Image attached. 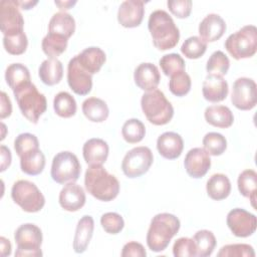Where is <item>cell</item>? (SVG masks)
<instances>
[{"mask_svg":"<svg viewBox=\"0 0 257 257\" xmlns=\"http://www.w3.org/2000/svg\"><path fill=\"white\" fill-rule=\"evenodd\" d=\"M159 63L162 68V71L167 76H171L172 74L178 71L185 70V66H186L185 60L178 53H169L164 55L160 59Z\"/></svg>","mask_w":257,"mask_h":257,"instance_id":"41","label":"cell"},{"mask_svg":"<svg viewBox=\"0 0 257 257\" xmlns=\"http://www.w3.org/2000/svg\"><path fill=\"white\" fill-rule=\"evenodd\" d=\"M184 166L190 177L200 179L207 174L211 167L210 155L204 148H193L187 153Z\"/></svg>","mask_w":257,"mask_h":257,"instance_id":"15","label":"cell"},{"mask_svg":"<svg viewBox=\"0 0 257 257\" xmlns=\"http://www.w3.org/2000/svg\"><path fill=\"white\" fill-rule=\"evenodd\" d=\"M0 155H1L0 171L4 172L10 166L11 161H12V156H11L10 150L4 145H1V147H0Z\"/></svg>","mask_w":257,"mask_h":257,"instance_id":"50","label":"cell"},{"mask_svg":"<svg viewBox=\"0 0 257 257\" xmlns=\"http://www.w3.org/2000/svg\"><path fill=\"white\" fill-rule=\"evenodd\" d=\"M208 196L215 201L226 199L231 192V183L229 178L221 173L212 175L206 184Z\"/></svg>","mask_w":257,"mask_h":257,"instance_id":"29","label":"cell"},{"mask_svg":"<svg viewBox=\"0 0 257 257\" xmlns=\"http://www.w3.org/2000/svg\"><path fill=\"white\" fill-rule=\"evenodd\" d=\"M146 135L145 124L138 118H130L121 127V136L128 144L140 143Z\"/></svg>","mask_w":257,"mask_h":257,"instance_id":"36","label":"cell"},{"mask_svg":"<svg viewBox=\"0 0 257 257\" xmlns=\"http://www.w3.org/2000/svg\"><path fill=\"white\" fill-rule=\"evenodd\" d=\"M120 255L122 257H130V256L145 257L147 255V252L145 247L141 243L136 241H131L123 245Z\"/></svg>","mask_w":257,"mask_h":257,"instance_id":"48","label":"cell"},{"mask_svg":"<svg viewBox=\"0 0 257 257\" xmlns=\"http://www.w3.org/2000/svg\"><path fill=\"white\" fill-rule=\"evenodd\" d=\"M100 224L103 230L108 234H117L124 227L122 217L115 212H107L100 218Z\"/></svg>","mask_w":257,"mask_h":257,"instance_id":"44","label":"cell"},{"mask_svg":"<svg viewBox=\"0 0 257 257\" xmlns=\"http://www.w3.org/2000/svg\"><path fill=\"white\" fill-rule=\"evenodd\" d=\"M226 223L236 237L246 238L256 231L257 218L254 214L244 209L235 208L227 214Z\"/></svg>","mask_w":257,"mask_h":257,"instance_id":"13","label":"cell"},{"mask_svg":"<svg viewBox=\"0 0 257 257\" xmlns=\"http://www.w3.org/2000/svg\"><path fill=\"white\" fill-rule=\"evenodd\" d=\"M207 49V42L199 36H191L187 38L182 46L181 52L189 59L200 58Z\"/></svg>","mask_w":257,"mask_h":257,"instance_id":"40","label":"cell"},{"mask_svg":"<svg viewBox=\"0 0 257 257\" xmlns=\"http://www.w3.org/2000/svg\"><path fill=\"white\" fill-rule=\"evenodd\" d=\"M228 83L223 76L208 74L203 82L202 93L206 100L210 102H219L228 95Z\"/></svg>","mask_w":257,"mask_h":257,"instance_id":"22","label":"cell"},{"mask_svg":"<svg viewBox=\"0 0 257 257\" xmlns=\"http://www.w3.org/2000/svg\"><path fill=\"white\" fill-rule=\"evenodd\" d=\"M14 239L17 244L15 256L17 257L42 256V251L40 247H41L43 238H42V232L38 226L31 223L20 225L14 233Z\"/></svg>","mask_w":257,"mask_h":257,"instance_id":"8","label":"cell"},{"mask_svg":"<svg viewBox=\"0 0 257 257\" xmlns=\"http://www.w3.org/2000/svg\"><path fill=\"white\" fill-rule=\"evenodd\" d=\"M37 148H39V142L37 137L29 133H23L18 135L14 141V150L18 157L28 151Z\"/></svg>","mask_w":257,"mask_h":257,"instance_id":"45","label":"cell"},{"mask_svg":"<svg viewBox=\"0 0 257 257\" xmlns=\"http://www.w3.org/2000/svg\"><path fill=\"white\" fill-rule=\"evenodd\" d=\"M175 257H196V245L193 238L181 237L176 240L173 246Z\"/></svg>","mask_w":257,"mask_h":257,"instance_id":"46","label":"cell"},{"mask_svg":"<svg viewBox=\"0 0 257 257\" xmlns=\"http://www.w3.org/2000/svg\"><path fill=\"white\" fill-rule=\"evenodd\" d=\"M53 108L57 115L60 117L68 118L75 114L77 106L74 97L70 93L66 91H60L54 96Z\"/></svg>","mask_w":257,"mask_h":257,"instance_id":"34","label":"cell"},{"mask_svg":"<svg viewBox=\"0 0 257 257\" xmlns=\"http://www.w3.org/2000/svg\"><path fill=\"white\" fill-rule=\"evenodd\" d=\"M67 42L68 39L62 36L47 33L42 39L41 47L49 58H57L66 50Z\"/></svg>","mask_w":257,"mask_h":257,"instance_id":"35","label":"cell"},{"mask_svg":"<svg viewBox=\"0 0 257 257\" xmlns=\"http://www.w3.org/2000/svg\"><path fill=\"white\" fill-rule=\"evenodd\" d=\"M55 5H57L59 7L60 10H68L70 9L73 5L76 4V1H55L54 2Z\"/></svg>","mask_w":257,"mask_h":257,"instance_id":"52","label":"cell"},{"mask_svg":"<svg viewBox=\"0 0 257 257\" xmlns=\"http://www.w3.org/2000/svg\"><path fill=\"white\" fill-rule=\"evenodd\" d=\"M135 83L145 91H151L158 87L161 75L158 67L151 62L141 63L134 72Z\"/></svg>","mask_w":257,"mask_h":257,"instance_id":"19","label":"cell"},{"mask_svg":"<svg viewBox=\"0 0 257 257\" xmlns=\"http://www.w3.org/2000/svg\"><path fill=\"white\" fill-rule=\"evenodd\" d=\"M86 191L95 199L109 202L119 193V182L102 166H89L84 175Z\"/></svg>","mask_w":257,"mask_h":257,"instance_id":"2","label":"cell"},{"mask_svg":"<svg viewBox=\"0 0 257 257\" xmlns=\"http://www.w3.org/2000/svg\"><path fill=\"white\" fill-rule=\"evenodd\" d=\"M1 125H2V128H3V134H2V136H1V141H2V140L5 138V133H4V132H5V128H6V126H5V124H4L3 122L1 123Z\"/></svg>","mask_w":257,"mask_h":257,"instance_id":"54","label":"cell"},{"mask_svg":"<svg viewBox=\"0 0 257 257\" xmlns=\"http://www.w3.org/2000/svg\"><path fill=\"white\" fill-rule=\"evenodd\" d=\"M153 43L159 50L174 48L180 39V31L171 15L165 10H156L151 13L148 22Z\"/></svg>","mask_w":257,"mask_h":257,"instance_id":"1","label":"cell"},{"mask_svg":"<svg viewBox=\"0 0 257 257\" xmlns=\"http://www.w3.org/2000/svg\"><path fill=\"white\" fill-rule=\"evenodd\" d=\"M225 48L235 59L252 57L257 51V28L254 25H245L230 34L225 40Z\"/></svg>","mask_w":257,"mask_h":257,"instance_id":"6","label":"cell"},{"mask_svg":"<svg viewBox=\"0 0 257 257\" xmlns=\"http://www.w3.org/2000/svg\"><path fill=\"white\" fill-rule=\"evenodd\" d=\"M75 31L74 18L64 11L54 13L48 24V33L69 39Z\"/></svg>","mask_w":257,"mask_h":257,"instance_id":"25","label":"cell"},{"mask_svg":"<svg viewBox=\"0 0 257 257\" xmlns=\"http://www.w3.org/2000/svg\"><path fill=\"white\" fill-rule=\"evenodd\" d=\"M38 75L46 85H54L60 82L63 76V66L57 58H47L39 66Z\"/></svg>","mask_w":257,"mask_h":257,"instance_id":"27","label":"cell"},{"mask_svg":"<svg viewBox=\"0 0 257 257\" xmlns=\"http://www.w3.org/2000/svg\"><path fill=\"white\" fill-rule=\"evenodd\" d=\"M184 149L182 137L175 132H166L157 140V150L159 154L168 160L179 158Z\"/></svg>","mask_w":257,"mask_h":257,"instance_id":"20","label":"cell"},{"mask_svg":"<svg viewBox=\"0 0 257 257\" xmlns=\"http://www.w3.org/2000/svg\"><path fill=\"white\" fill-rule=\"evenodd\" d=\"M141 106L147 119L155 125L170 122L174 115V107L163 91L156 88L146 91L141 98Z\"/></svg>","mask_w":257,"mask_h":257,"instance_id":"4","label":"cell"},{"mask_svg":"<svg viewBox=\"0 0 257 257\" xmlns=\"http://www.w3.org/2000/svg\"><path fill=\"white\" fill-rule=\"evenodd\" d=\"M192 81L190 75L185 71H178L170 76L169 88L170 91L176 96H184L191 89Z\"/></svg>","mask_w":257,"mask_h":257,"instance_id":"38","label":"cell"},{"mask_svg":"<svg viewBox=\"0 0 257 257\" xmlns=\"http://www.w3.org/2000/svg\"><path fill=\"white\" fill-rule=\"evenodd\" d=\"M81 166L77 157L68 151H63L54 156L50 175L57 184H67L78 180Z\"/></svg>","mask_w":257,"mask_h":257,"instance_id":"9","label":"cell"},{"mask_svg":"<svg viewBox=\"0 0 257 257\" xmlns=\"http://www.w3.org/2000/svg\"><path fill=\"white\" fill-rule=\"evenodd\" d=\"M85 199L84 190L74 182L65 184L58 197L61 208L69 212H75L82 208L85 204Z\"/></svg>","mask_w":257,"mask_h":257,"instance_id":"17","label":"cell"},{"mask_svg":"<svg viewBox=\"0 0 257 257\" xmlns=\"http://www.w3.org/2000/svg\"><path fill=\"white\" fill-rule=\"evenodd\" d=\"M19 158L21 171L29 176L41 174L45 167V156L39 148L28 151Z\"/></svg>","mask_w":257,"mask_h":257,"instance_id":"28","label":"cell"},{"mask_svg":"<svg viewBox=\"0 0 257 257\" xmlns=\"http://www.w3.org/2000/svg\"><path fill=\"white\" fill-rule=\"evenodd\" d=\"M181 227L180 220L173 214L160 213L153 217L148 233L147 245L153 252H162Z\"/></svg>","mask_w":257,"mask_h":257,"instance_id":"3","label":"cell"},{"mask_svg":"<svg viewBox=\"0 0 257 257\" xmlns=\"http://www.w3.org/2000/svg\"><path fill=\"white\" fill-rule=\"evenodd\" d=\"M238 190L240 194L249 199L253 208H256V191H257V174L254 170L248 169L243 171L238 177Z\"/></svg>","mask_w":257,"mask_h":257,"instance_id":"32","label":"cell"},{"mask_svg":"<svg viewBox=\"0 0 257 257\" xmlns=\"http://www.w3.org/2000/svg\"><path fill=\"white\" fill-rule=\"evenodd\" d=\"M21 113L32 123H37L47 107L46 97L33 83L13 91Z\"/></svg>","mask_w":257,"mask_h":257,"instance_id":"5","label":"cell"},{"mask_svg":"<svg viewBox=\"0 0 257 257\" xmlns=\"http://www.w3.org/2000/svg\"><path fill=\"white\" fill-rule=\"evenodd\" d=\"M16 3L19 8L23 10H29L33 8L38 3V1H16Z\"/></svg>","mask_w":257,"mask_h":257,"instance_id":"53","label":"cell"},{"mask_svg":"<svg viewBox=\"0 0 257 257\" xmlns=\"http://www.w3.org/2000/svg\"><path fill=\"white\" fill-rule=\"evenodd\" d=\"M204 116L209 124L216 127L227 128L234 122L233 112L225 105H210L206 107Z\"/></svg>","mask_w":257,"mask_h":257,"instance_id":"26","label":"cell"},{"mask_svg":"<svg viewBox=\"0 0 257 257\" xmlns=\"http://www.w3.org/2000/svg\"><path fill=\"white\" fill-rule=\"evenodd\" d=\"M84 116L92 122H102L109 114V109L104 100L98 97H88L81 106Z\"/></svg>","mask_w":257,"mask_h":257,"instance_id":"30","label":"cell"},{"mask_svg":"<svg viewBox=\"0 0 257 257\" xmlns=\"http://www.w3.org/2000/svg\"><path fill=\"white\" fill-rule=\"evenodd\" d=\"M202 143L205 151L211 156H220L227 149L226 138L222 134L215 132L206 134Z\"/></svg>","mask_w":257,"mask_h":257,"instance_id":"39","label":"cell"},{"mask_svg":"<svg viewBox=\"0 0 257 257\" xmlns=\"http://www.w3.org/2000/svg\"><path fill=\"white\" fill-rule=\"evenodd\" d=\"M231 101L240 110H250L257 102V85L252 78L239 77L233 83Z\"/></svg>","mask_w":257,"mask_h":257,"instance_id":"12","label":"cell"},{"mask_svg":"<svg viewBox=\"0 0 257 257\" xmlns=\"http://www.w3.org/2000/svg\"><path fill=\"white\" fill-rule=\"evenodd\" d=\"M193 240L196 245L197 257L210 256L217 244L215 235L209 230H199L193 236Z\"/></svg>","mask_w":257,"mask_h":257,"instance_id":"33","label":"cell"},{"mask_svg":"<svg viewBox=\"0 0 257 257\" xmlns=\"http://www.w3.org/2000/svg\"><path fill=\"white\" fill-rule=\"evenodd\" d=\"M218 257H254L255 251L249 244H228L217 253Z\"/></svg>","mask_w":257,"mask_h":257,"instance_id":"43","label":"cell"},{"mask_svg":"<svg viewBox=\"0 0 257 257\" xmlns=\"http://www.w3.org/2000/svg\"><path fill=\"white\" fill-rule=\"evenodd\" d=\"M11 197L14 203L28 213L39 212L45 204V198L38 187L27 180H19L13 184Z\"/></svg>","mask_w":257,"mask_h":257,"instance_id":"7","label":"cell"},{"mask_svg":"<svg viewBox=\"0 0 257 257\" xmlns=\"http://www.w3.org/2000/svg\"><path fill=\"white\" fill-rule=\"evenodd\" d=\"M153 161L154 156L150 148L145 146L136 147L124 155L121 162V170L127 178H138L149 171Z\"/></svg>","mask_w":257,"mask_h":257,"instance_id":"10","label":"cell"},{"mask_svg":"<svg viewBox=\"0 0 257 257\" xmlns=\"http://www.w3.org/2000/svg\"><path fill=\"white\" fill-rule=\"evenodd\" d=\"M109 148L105 141L92 138L86 141L82 148V155L88 166H102L108 157Z\"/></svg>","mask_w":257,"mask_h":257,"instance_id":"18","label":"cell"},{"mask_svg":"<svg viewBox=\"0 0 257 257\" xmlns=\"http://www.w3.org/2000/svg\"><path fill=\"white\" fill-rule=\"evenodd\" d=\"M0 244H1V256L6 257L11 254V243L8 239L5 237L0 238Z\"/></svg>","mask_w":257,"mask_h":257,"instance_id":"51","label":"cell"},{"mask_svg":"<svg viewBox=\"0 0 257 257\" xmlns=\"http://www.w3.org/2000/svg\"><path fill=\"white\" fill-rule=\"evenodd\" d=\"M145 2L142 0H125L117 10V21L125 28L138 27L144 18Z\"/></svg>","mask_w":257,"mask_h":257,"instance_id":"16","label":"cell"},{"mask_svg":"<svg viewBox=\"0 0 257 257\" xmlns=\"http://www.w3.org/2000/svg\"><path fill=\"white\" fill-rule=\"evenodd\" d=\"M226 31L224 19L215 13L208 14L199 24V34L206 42H214L220 39Z\"/></svg>","mask_w":257,"mask_h":257,"instance_id":"21","label":"cell"},{"mask_svg":"<svg viewBox=\"0 0 257 257\" xmlns=\"http://www.w3.org/2000/svg\"><path fill=\"white\" fill-rule=\"evenodd\" d=\"M230 67L228 56L221 50H217L211 54L207 61L206 70L208 74H215L223 76L227 74Z\"/></svg>","mask_w":257,"mask_h":257,"instance_id":"37","label":"cell"},{"mask_svg":"<svg viewBox=\"0 0 257 257\" xmlns=\"http://www.w3.org/2000/svg\"><path fill=\"white\" fill-rule=\"evenodd\" d=\"M79 64L91 75L97 73L106 60L104 51L96 46H90L76 55Z\"/></svg>","mask_w":257,"mask_h":257,"instance_id":"24","label":"cell"},{"mask_svg":"<svg viewBox=\"0 0 257 257\" xmlns=\"http://www.w3.org/2000/svg\"><path fill=\"white\" fill-rule=\"evenodd\" d=\"M0 28L4 36H14L24 32V19L16 0L0 2Z\"/></svg>","mask_w":257,"mask_h":257,"instance_id":"11","label":"cell"},{"mask_svg":"<svg viewBox=\"0 0 257 257\" xmlns=\"http://www.w3.org/2000/svg\"><path fill=\"white\" fill-rule=\"evenodd\" d=\"M12 112V104L10 98L6 94L5 91L1 92V110H0V118L4 119L10 116Z\"/></svg>","mask_w":257,"mask_h":257,"instance_id":"49","label":"cell"},{"mask_svg":"<svg viewBox=\"0 0 257 257\" xmlns=\"http://www.w3.org/2000/svg\"><path fill=\"white\" fill-rule=\"evenodd\" d=\"M94 221L93 218L89 215H84L79 219L76 225L75 234L73 238V250L75 253H83L93 234Z\"/></svg>","mask_w":257,"mask_h":257,"instance_id":"23","label":"cell"},{"mask_svg":"<svg viewBox=\"0 0 257 257\" xmlns=\"http://www.w3.org/2000/svg\"><path fill=\"white\" fill-rule=\"evenodd\" d=\"M5 80L12 91L30 83V72L22 63H12L5 70Z\"/></svg>","mask_w":257,"mask_h":257,"instance_id":"31","label":"cell"},{"mask_svg":"<svg viewBox=\"0 0 257 257\" xmlns=\"http://www.w3.org/2000/svg\"><path fill=\"white\" fill-rule=\"evenodd\" d=\"M169 10L177 18H187L192 11L191 0H170L167 2Z\"/></svg>","mask_w":257,"mask_h":257,"instance_id":"47","label":"cell"},{"mask_svg":"<svg viewBox=\"0 0 257 257\" xmlns=\"http://www.w3.org/2000/svg\"><path fill=\"white\" fill-rule=\"evenodd\" d=\"M67 82L72 91L78 95H86L92 88V75L82 68L76 55L68 62Z\"/></svg>","mask_w":257,"mask_h":257,"instance_id":"14","label":"cell"},{"mask_svg":"<svg viewBox=\"0 0 257 257\" xmlns=\"http://www.w3.org/2000/svg\"><path fill=\"white\" fill-rule=\"evenodd\" d=\"M28 39L24 32L14 36H3V46L11 55H20L26 51Z\"/></svg>","mask_w":257,"mask_h":257,"instance_id":"42","label":"cell"}]
</instances>
